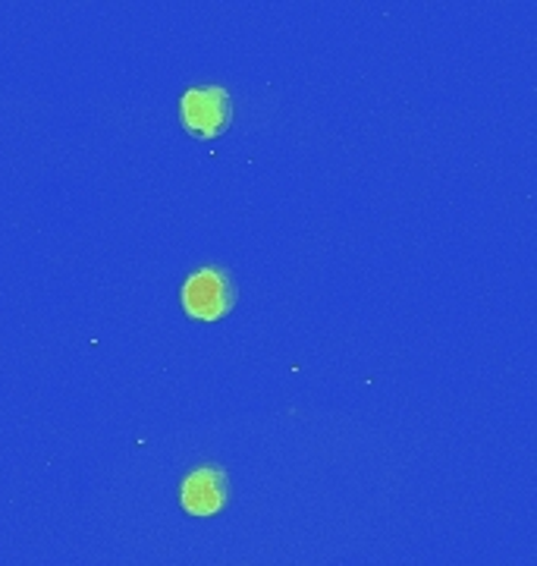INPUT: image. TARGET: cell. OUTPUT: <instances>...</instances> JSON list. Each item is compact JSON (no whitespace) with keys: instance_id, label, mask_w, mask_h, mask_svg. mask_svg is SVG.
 <instances>
[{"instance_id":"1","label":"cell","mask_w":537,"mask_h":566,"mask_svg":"<svg viewBox=\"0 0 537 566\" xmlns=\"http://www.w3.org/2000/svg\"><path fill=\"white\" fill-rule=\"evenodd\" d=\"M239 303L236 277L230 268L208 264L189 274V281L182 283V312L201 324H214L227 318Z\"/></svg>"},{"instance_id":"2","label":"cell","mask_w":537,"mask_h":566,"mask_svg":"<svg viewBox=\"0 0 537 566\" xmlns=\"http://www.w3.org/2000/svg\"><path fill=\"white\" fill-rule=\"evenodd\" d=\"M236 117L233 95L223 85H192L179 98V123L192 139H218Z\"/></svg>"},{"instance_id":"3","label":"cell","mask_w":537,"mask_h":566,"mask_svg":"<svg viewBox=\"0 0 537 566\" xmlns=\"http://www.w3.org/2000/svg\"><path fill=\"white\" fill-rule=\"evenodd\" d=\"M230 497H233L230 475L214 463L192 469V472L182 479V488H179V506H182L189 516H199V520L218 516L220 510L230 504Z\"/></svg>"}]
</instances>
